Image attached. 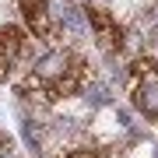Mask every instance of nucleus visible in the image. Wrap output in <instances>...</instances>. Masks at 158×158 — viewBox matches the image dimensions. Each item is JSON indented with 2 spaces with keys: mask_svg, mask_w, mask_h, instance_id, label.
Segmentation results:
<instances>
[{
  "mask_svg": "<svg viewBox=\"0 0 158 158\" xmlns=\"http://www.w3.org/2000/svg\"><path fill=\"white\" fill-rule=\"evenodd\" d=\"M88 81V63L81 53L74 49H49L32 63V70L21 77V91L25 98H39V102H56L67 98L74 91H81Z\"/></svg>",
  "mask_w": 158,
  "mask_h": 158,
  "instance_id": "obj_1",
  "label": "nucleus"
},
{
  "mask_svg": "<svg viewBox=\"0 0 158 158\" xmlns=\"http://www.w3.org/2000/svg\"><path fill=\"white\" fill-rule=\"evenodd\" d=\"M25 25L42 42H60L67 32L85 28V11L74 0H18Z\"/></svg>",
  "mask_w": 158,
  "mask_h": 158,
  "instance_id": "obj_2",
  "label": "nucleus"
},
{
  "mask_svg": "<svg viewBox=\"0 0 158 158\" xmlns=\"http://www.w3.org/2000/svg\"><path fill=\"white\" fill-rule=\"evenodd\" d=\"M123 85H127V95L134 102V109L148 123H158V63L151 56H137L127 67Z\"/></svg>",
  "mask_w": 158,
  "mask_h": 158,
  "instance_id": "obj_3",
  "label": "nucleus"
},
{
  "mask_svg": "<svg viewBox=\"0 0 158 158\" xmlns=\"http://www.w3.org/2000/svg\"><path fill=\"white\" fill-rule=\"evenodd\" d=\"M85 21L91 25V32H95V39L98 46L106 53H119L123 49V28L116 25V18L109 14V11H102V7H85Z\"/></svg>",
  "mask_w": 158,
  "mask_h": 158,
  "instance_id": "obj_4",
  "label": "nucleus"
},
{
  "mask_svg": "<svg viewBox=\"0 0 158 158\" xmlns=\"http://www.w3.org/2000/svg\"><path fill=\"white\" fill-rule=\"evenodd\" d=\"M25 46H28V39L21 35V28H14V25L0 28V81H7L14 74L18 60L25 56Z\"/></svg>",
  "mask_w": 158,
  "mask_h": 158,
  "instance_id": "obj_5",
  "label": "nucleus"
},
{
  "mask_svg": "<svg viewBox=\"0 0 158 158\" xmlns=\"http://www.w3.org/2000/svg\"><path fill=\"white\" fill-rule=\"evenodd\" d=\"M88 102L91 106H109V88L106 85H91L88 88Z\"/></svg>",
  "mask_w": 158,
  "mask_h": 158,
  "instance_id": "obj_6",
  "label": "nucleus"
},
{
  "mask_svg": "<svg viewBox=\"0 0 158 158\" xmlns=\"http://www.w3.org/2000/svg\"><path fill=\"white\" fill-rule=\"evenodd\" d=\"M63 158H102V155L91 151V148H77V151H70V155H63Z\"/></svg>",
  "mask_w": 158,
  "mask_h": 158,
  "instance_id": "obj_7",
  "label": "nucleus"
}]
</instances>
